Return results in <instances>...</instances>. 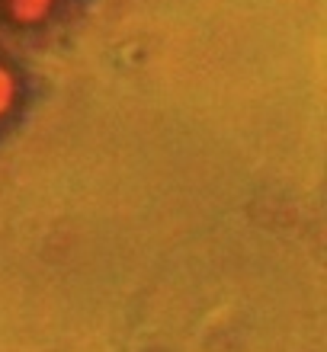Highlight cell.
<instances>
[{"label":"cell","instance_id":"cell-1","mask_svg":"<svg viewBox=\"0 0 327 352\" xmlns=\"http://www.w3.org/2000/svg\"><path fill=\"white\" fill-rule=\"evenodd\" d=\"M3 7H7L13 23L32 26V23H42V19L52 13L55 0H3Z\"/></svg>","mask_w":327,"mask_h":352},{"label":"cell","instance_id":"cell-2","mask_svg":"<svg viewBox=\"0 0 327 352\" xmlns=\"http://www.w3.org/2000/svg\"><path fill=\"white\" fill-rule=\"evenodd\" d=\"M13 102H17V77L10 67L0 65V119L13 112Z\"/></svg>","mask_w":327,"mask_h":352}]
</instances>
